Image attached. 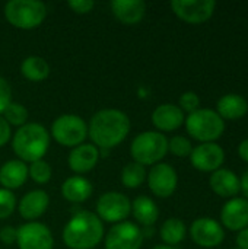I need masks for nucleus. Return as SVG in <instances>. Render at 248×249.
Listing matches in <instances>:
<instances>
[{
	"mask_svg": "<svg viewBox=\"0 0 248 249\" xmlns=\"http://www.w3.org/2000/svg\"><path fill=\"white\" fill-rule=\"evenodd\" d=\"M130 128L132 123L126 112L115 108H107L92 115L88 124V137L98 149L110 150L126 140Z\"/></svg>",
	"mask_w": 248,
	"mask_h": 249,
	"instance_id": "f257e3e1",
	"label": "nucleus"
},
{
	"mask_svg": "<svg viewBox=\"0 0 248 249\" xmlns=\"http://www.w3.org/2000/svg\"><path fill=\"white\" fill-rule=\"evenodd\" d=\"M104 223L89 212H76L63 228V242L70 249H94L104 239Z\"/></svg>",
	"mask_w": 248,
	"mask_h": 249,
	"instance_id": "f03ea898",
	"label": "nucleus"
},
{
	"mask_svg": "<svg viewBox=\"0 0 248 249\" xmlns=\"http://www.w3.org/2000/svg\"><path fill=\"white\" fill-rule=\"evenodd\" d=\"M48 130L39 123H26L19 127L12 139V149L19 160L32 163L41 160L50 149Z\"/></svg>",
	"mask_w": 248,
	"mask_h": 249,
	"instance_id": "7ed1b4c3",
	"label": "nucleus"
},
{
	"mask_svg": "<svg viewBox=\"0 0 248 249\" xmlns=\"http://www.w3.org/2000/svg\"><path fill=\"white\" fill-rule=\"evenodd\" d=\"M168 153V139L159 131H143L137 134L130 144L133 162L142 166H153Z\"/></svg>",
	"mask_w": 248,
	"mask_h": 249,
	"instance_id": "20e7f679",
	"label": "nucleus"
},
{
	"mask_svg": "<svg viewBox=\"0 0 248 249\" xmlns=\"http://www.w3.org/2000/svg\"><path fill=\"white\" fill-rule=\"evenodd\" d=\"M4 18L18 29H35L45 20L47 6L39 0H10L4 4Z\"/></svg>",
	"mask_w": 248,
	"mask_h": 249,
	"instance_id": "39448f33",
	"label": "nucleus"
},
{
	"mask_svg": "<svg viewBox=\"0 0 248 249\" xmlns=\"http://www.w3.org/2000/svg\"><path fill=\"white\" fill-rule=\"evenodd\" d=\"M186 128L193 139L202 143H213L222 136L225 123L213 109H197L186 118Z\"/></svg>",
	"mask_w": 248,
	"mask_h": 249,
	"instance_id": "423d86ee",
	"label": "nucleus"
},
{
	"mask_svg": "<svg viewBox=\"0 0 248 249\" xmlns=\"http://www.w3.org/2000/svg\"><path fill=\"white\" fill-rule=\"evenodd\" d=\"M50 133L58 144L73 149L85 143L88 137V124L76 114H63L53 121Z\"/></svg>",
	"mask_w": 248,
	"mask_h": 249,
	"instance_id": "0eeeda50",
	"label": "nucleus"
},
{
	"mask_svg": "<svg viewBox=\"0 0 248 249\" xmlns=\"http://www.w3.org/2000/svg\"><path fill=\"white\" fill-rule=\"evenodd\" d=\"M132 213V203L129 197L123 193L108 191L104 193L96 201V216L101 222L107 223H121L124 222Z\"/></svg>",
	"mask_w": 248,
	"mask_h": 249,
	"instance_id": "6e6552de",
	"label": "nucleus"
},
{
	"mask_svg": "<svg viewBox=\"0 0 248 249\" xmlns=\"http://www.w3.org/2000/svg\"><path fill=\"white\" fill-rule=\"evenodd\" d=\"M143 244L142 229L132 222H121L114 225L104 241L105 249H140Z\"/></svg>",
	"mask_w": 248,
	"mask_h": 249,
	"instance_id": "1a4fd4ad",
	"label": "nucleus"
},
{
	"mask_svg": "<svg viewBox=\"0 0 248 249\" xmlns=\"http://www.w3.org/2000/svg\"><path fill=\"white\" fill-rule=\"evenodd\" d=\"M16 244L19 249H53L54 238L44 223L28 222L18 228Z\"/></svg>",
	"mask_w": 248,
	"mask_h": 249,
	"instance_id": "9d476101",
	"label": "nucleus"
},
{
	"mask_svg": "<svg viewBox=\"0 0 248 249\" xmlns=\"http://www.w3.org/2000/svg\"><path fill=\"white\" fill-rule=\"evenodd\" d=\"M216 3L213 0H172V12L187 23H203L213 15Z\"/></svg>",
	"mask_w": 248,
	"mask_h": 249,
	"instance_id": "9b49d317",
	"label": "nucleus"
},
{
	"mask_svg": "<svg viewBox=\"0 0 248 249\" xmlns=\"http://www.w3.org/2000/svg\"><path fill=\"white\" fill-rule=\"evenodd\" d=\"M148 187L151 193L159 198H168L174 194L178 177L175 169L168 163H156L149 171L148 177Z\"/></svg>",
	"mask_w": 248,
	"mask_h": 249,
	"instance_id": "f8f14e48",
	"label": "nucleus"
},
{
	"mask_svg": "<svg viewBox=\"0 0 248 249\" xmlns=\"http://www.w3.org/2000/svg\"><path fill=\"white\" fill-rule=\"evenodd\" d=\"M190 236L202 248H215L222 244L225 233L216 220L210 217H200L190 226Z\"/></svg>",
	"mask_w": 248,
	"mask_h": 249,
	"instance_id": "ddd939ff",
	"label": "nucleus"
},
{
	"mask_svg": "<svg viewBox=\"0 0 248 249\" xmlns=\"http://www.w3.org/2000/svg\"><path fill=\"white\" fill-rule=\"evenodd\" d=\"M225 160L224 149L216 143H202L190 155L191 165L202 172H215Z\"/></svg>",
	"mask_w": 248,
	"mask_h": 249,
	"instance_id": "4468645a",
	"label": "nucleus"
},
{
	"mask_svg": "<svg viewBox=\"0 0 248 249\" xmlns=\"http://www.w3.org/2000/svg\"><path fill=\"white\" fill-rule=\"evenodd\" d=\"M99 149L92 143H83L73 147L67 156V165L75 174L91 172L99 160Z\"/></svg>",
	"mask_w": 248,
	"mask_h": 249,
	"instance_id": "2eb2a0df",
	"label": "nucleus"
},
{
	"mask_svg": "<svg viewBox=\"0 0 248 249\" xmlns=\"http://www.w3.org/2000/svg\"><path fill=\"white\" fill-rule=\"evenodd\" d=\"M48 204L50 196L44 190H32L20 198L18 204V212L22 219L34 222L47 212Z\"/></svg>",
	"mask_w": 248,
	"mask_h": 249,
	"instance_id": "dca6fc26",
	"label": "nucleus"
},
{
	"mask_svg": "<svg viewBox=\"0 0 248 249\" xmlns=\"http://www.w3.org/2000/svg\"><path fill=\"white\" fill-rule=\"evenodd\" d=\"M221 220L229 231H243L248 228V200L232 198L227 201L221 212Z\"/></svg>",
	"mask_w": 248,
	"mask_h": 249,
	"instance_id": "f3484780",
	"label": "nucleus"
},
{
	"mask_svg": "<svg viewBox=\"0 0 248 249\" xmlns=\"http://www.w3.org/2000/svg\"><path fill=\"white\" fill-rule=\"evenodd\" d=\"M186 121L184 112L180 109L178 105L174 104H162L155 108L152 112V124L161 131H174L183 125Z\"/></svg>",
	"mask_w": 248,
	"mask_h": 249,
	"instance_id": "a211bd4d",
	"label": "nucleus"
},
{
	"mask_svg": "<svg viewBox=\"0 0 248 249\" xmlns=\"http://www.w3.org/2000/svg\"><path fill=\"white\" fill-rule=\"evenodd\" d=\"M111 10L117 20L124 25L139 23L146 13V3L143 0H114Z\"/></svg>",
	"mask_w": 248,
	"mask_h": 249,
	"instance_id": "6ab92c4d",
	"label": "nucleus"
},
{
	"mask_svg": "<svg viewBox=\"0 0 248 249\" xmlns=\"http://www.w3.org/2000/svg\"><path fill=\"white\" fill-rule=\"evenodd\" d=\"M28 178V165L19 159H10L0 168V185L4 190L12 191L20 188Z\"/></svg>",
	"mask_w": 248,
	"mask_h": 249,
	"instance_id": "aec40b11",
	"label": "nucleus"
},
{
	"mask_svg": "<svg viewBox=\"0 0 248 249\" xmlns=\"http://www.w3.org/2000/svg\"><path fill=\"white\" fill-rule=\"evenodd\" d=\"M92 191H94V188H92L91 181L80 175L67 178L61 185L63 198L67 200L69 203H75V204L88 201L92 196Z\"/></svg>",
	"mask_w": 248,
	"mask_h": 249,
	"instance_id": "412c9836",
	"label": "nucleus"
},
{
	"mask_svg": "<svg viewBox=\"0 0 248 249\" xmlns=\"http://www.w3.org/2000/svg\"><path fill=\"white\" fill-rule=\"evenodd\" d=\"M210 187L221 197L237 196L241 190L240 178L229 169H218L210 175Z\"/></svg>",
	"mask_w": 248,
	"mask_h": 249,
	"instance_id": "4be33fe9",
	"label": "nucleus"
},
{
	"mask_svg": "<svg viewBox=\"0 0 248 249\" xmlns=\"http://www.w3.org/2000/svg\"><path fill=\"white\" fill-rule=\"evenodd\" d=\"M132 214L143 226H153L159 217V209L156 203L148 196H139L132 203Z\"/></svg>",
	"mask_w": 248,
	"mask_h": 249,
	"instance_id": "5701e85b",
	"label": "nucleus"
},
{
	"mask_svg": "<svg viewBox=\"0 0 248 249\" xmlns=\"http://www.w3.org/2000/svg\"><path fill=\"white\" fill-rule=\"evenodd\" d=\"M248 112V102L240 95H225L218 101V114L224 120H238Z\"/></svg>",
	"mask_w": 248,
	"mask_h": 249,
	"instance_id": "b1692460",
	"label": "nucleus"
},
{
	"mask_svg": "<svg viewBox=\"0 0 248 249\" xmlns=\"http://www.w3.org/2000/svg\"><path fill=\"white\" fill-rule=\"evenodd\" d=\"M20 74L29 82H42L50 76V64L39 55H28L20 63Z\"/></svg>",
	"mask_w": 248,
	"mask_h": 249,
	"instance_id": "393cba45",
	"label": "nucleus"
},
{
	"mask_svg": "<svg viewBox=\"0 0 248 249\" xmlns=\"http://www.w3.org/2000/svg\"><path fill=\"white\" fill-rule=\"evenodd\" d=\"M186 233H187V229H186L184 222L181 219H177V217L167 219L162 223L161 231H159L161 239L168 247H172V245L180 244L186 238Z\"/></svg>",
	"mask_w": 248,
	"mask_h": 249,
	"instance_id": "a878e982",
	"label": "nucleus"
},
{
	"mask_svg": "<svg viewBox=\"0 0 248 249\" xmlns=\"http://www.w3.org/2000/svg\"><path fill=\"white\" fill-rule=\"evenodd\" d=\"M146 177L148 174L145 166L136 162H130L121 171V184L129 190H136L145 182Z\"/></svg>",
	"mask_w": 248,
	"mask_h": 249,
	"instance_id": "bb28decb",
	"label": "nucleus"
},
{
	"mask_svg": "<svg viewBox=\"0 0 248 249\" xmlns=\"http://www.w3.org/2000/svg\"><path fill=\"white\" fill-rule=\"evenodd\" d=\"M1 117L7 121V124L12 127V125H15V127H22V125H25L26 124V121H28V109L22 105V104H19V102H10L9 105H7V108L4 109V112L1 114Z\"/></svg>",
	"mask_w": 248,
	"mask_h": 249,
	"instance_id": "cd10ccee",
	"label": "nucleus"
},
{
	"mask_svg": "<svg viewBox=\"0 0 248 249\" xmlns=\"http://www.w3.org/2000/svg\"><path fill=\"white\" fill-rule=\"evenodd\" d=\"M28 175H29V178L34 182H37L39 185H44V184H47L51 179L53 169H51V166L44 159H41V160L32 162L28 166Z\"/></svg>",
	"mask_w": 248,
	"mask_h": 249,
	"instance_id": "c85d7f7f",
	"label": "nucleus"
},
{
	"mask_svg": "<svg viewBox=\"0 0 248 249\" xmlns=\"http://www.w3.org/2000/svg\"><path fill=\"white\" fill-rule=\"evenodd\" d=\"M168 152H171L174 156L178 158H187L193 152L191 142L183 136H175L171 140H168Z\"/></svg>",
	"mask_w": 248,
	"mask_h": 249,
	"instance_id": "c756f323",
	"label": "nucleus"
},
{
	"mask_svg": "<svg viewBox=\"0 0 248 249\" xmlns=\"http://www.w3.org/2000/svg\"><path fill=\"white\" fill-rule=\"evenodd\" d=\"M16 209V197L12 191L0 188V220H4L13 214Z\"/></svg>",
	"mask_w": 248,
	"mask_h": 249,
	"instance_id": "7c9ffc66",
	"label": "nucleus"
},
{
	"mask_svg": "<svg viewBox=\"0 0 248 249\" xmlns=\"http://www.w3.org/2000/svg\"><path fill=\"white\" fill-rule=\"evenodd\" d=\"M178 104H180V109H181L183 112L186 111V112L191 114V112H194V111L199 109L200 98H199L197 93H194V92H184V93L180 96Z\"/></svg>",
	"mask_w": 248,
	"mask_h": 249,
	"instance_id": "2f4dec72",
	"label": "nucleus"
},
{
	"mask_svg": "<svg viewBox=\"0 0 248 249\" xmlns=\"http://www.w3.org/2000/svg\"><path fill=\"white\" fill-rule=\"evenodd\" d=\"M10 102H12V88L9 82L0 76V115L4 112V109Z\"/></svg>",
	"mask_w": 248,
	"mask_h": 249,
	"instance_id": "473e14b6",
	"label": "nucleus"
},
{
	"mask_svg": "<svg viewBox=\"0 0 248 249\" xmlns=\"http://www.w3.org/2000/svg\"><path fill=\"white\" fill-rule=\"evenodd\" d=\"M67 7L75 12L76 15H85L89 13L95 7V1L92 0H70L67 1Z\"/></svg>",
	"mask_w": 248,
	"mask_h": 249,
	"instance_id": "72a5a7b5",
	"label": "nucleus"
},
{
	"mask_svg": "<svg viewBox=\"0 0 248 249\" xmlns=\"http://www.w3.org/2000/svg\"><path fill=\"white\" fill-rule=\"evenodd\" d=\"M16 235H18V229L12 228V226H3L0 229V241L4 245H12L16 242Z\"/></svg>",
	"mask_w": 248,
	"mask_h": 249,
	"instance_id": "f704fd0d",
	"label": "nucleus"
},
{
	"mask_svg": "<svg viewBox=\"0 0 248 249\" xmlns=\"http://www.w3.org/2000/svg\"><path fill=\"white\" fill-rule=\"evenodd\" d=\"M10 140H12V127L0 115V147L4 146V144H7Z\"/></svg>",
	"mask_w": 248,
	"mask_h": 249,
	"instance_id": "c9c22d12",
	"label": "nucleus"
},
{
	"mask_svg": "<svg viewBox=\"0 0 248 249\" xmlns=\"http://www.w3.org/2000/svg\"><path fill=\"white\" fill-rule=\"evenodd\" d=\"M237 245H238V249H248V228L240 231L237 236Z\"/></svg>",
	"mask_w": 248,
	"mask_h": 249,
	"instance_id": "e433bc0d",
	"label": "nucleus"
},
{
	"mask_svg": "<svg viewBox=\"0 0 248 249\" xmlns=\"http://www.w3.org/2000/svg\"><path fill=\"white\" fill-rule=\"evenodd\" d=\"M238 155L241 159H244L246 162H248V139L243 140L238 146Z\"/></svg>",
	"mask_w": 248,
	"mask_h": 249,
	"instance_id": "4c0bfd02",
	"label": "nucleus"
},
{
	"mask_svg": "<svg viewBox=\"0 0 248 249\" xmlns=\"http://www.w3.org/2000/svg\"><path fill=\"white\" fill-rule=\"evenodd\" d=\"M240 184H241V190H243L244 196L248 198V171L244 174V175H243V178H241Z\"/></svg>",
	"mask_w": 248,
	"mask_h": 249,
	"instance_id": "58836bf2",
	"label": "nucleus"
},
{
	"mask_svg": "<svg viewBox=\"0 0 248 249\" xmlns=\"http://www.w3.org/2000/svg\"><path fill=\"white\" fill-rule=\"evenodd\" d=\"M152 249H175L174 247H168V245H156V247H153Z\"/></svg>",
	"mask_w": 248,
	"mask_h": 249,
	"instance_id": "ea45409f",
	"label": "nucleus"
},
{
	"mask_svg": "<svg viewBox=\"0 0 248 249\" xmlns=\"http://www.w3.org/2000/svg\"><path fill=\"white\" fill-rule=\"evenodd\" d=\"M234 249H238V248H234Z\"/></svg>",
	"mask_w": 248,
	"mask_h": 249,
	"instance_id": "a19ab883",
	"label": "nucleus"
}]
</instances>
